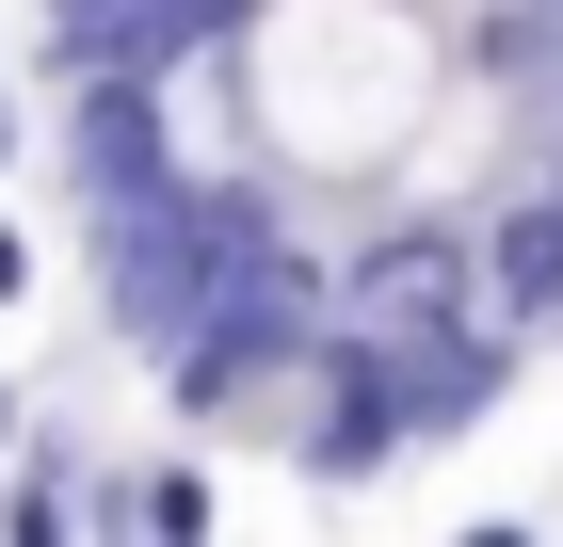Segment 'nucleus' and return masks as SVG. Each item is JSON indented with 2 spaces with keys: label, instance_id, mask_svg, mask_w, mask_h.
I'll return each mask as SVG.
<instances>
[{
  "label": "nucleus",
  "instance_id": "obj_4",
  "mask_svg": "<svg viewBox=\"0 0 563 547\" xmlns=\"http://www.w3.org/2000/svg\"><path fill=\"white\" fill-rule=\"evenodd\" d=\"M65 177H81L97 210L177 194V129H162V81H145V65H97V81L65 97Z\"/></svg>",
  "mask_w": 563,
  "mask_h": 547
},
{
  "label": "nucleus",
  "instance_id": "obj_5",
  "mask_svg": "<svg viewBox=\"0 0 563 547\" xmlns=\"http://www.w3.org/2000/svg\"><path fill=\"white\" fill-rule=\"evenodd\" d=\"M483 291H499V322H516V338H563V177L483 226Z\"/></svg>",
  "mask_w": 563,
  "mask_h": 547
},
{
  "label": "nucleus",
  "instance_id": "obj_3",
  "mask_svg": "<svg viewBox=\"0 0 563 547\" xmlns=\"http://www.w3.org/2000/svg\"><path fill=\"white\" fill-rule=\"evenodd\" d=\"M322 483H371L387 451H419V403H402V338L371 322H322V354H306V435H290Z\"/></svg>",
  "mask_w": 563,
  "mask_h": 547
},
{
  "label": "nucleus",
  "instance_id": "obj_11",
  "mask_svg": "<svg viewBox=\"0 0 563 547\" xmlns=\"http://www.w3.org/2000/svg\"><path fill=\"white\" fill-rule=\"evenodd\" d=\"M0 451H16V403H0Z\"/></svg>",
  "mask_w": 563,
  "mask_h": 547
},
{
  "label": "nucleus",
  "instance_id": "obj_8",
  "mask_svg": "<svg viewBox=\"0 0 563 547\" xmlns=\"http://www.w3.org/2000/svg\"><path fill=\"white\" fill-rule=\"evenodd\" d=\"M16 291H33V226L0 210V306H16Z\"/></svg>",
  "mask_w": 563,
  "mask_h": 547
},
{
  "label": "nucleus",
  "instance_id": "obj_10",
  "mask_svg": "<svg viewBox=\"0 0 563 547\" xmlns=\"http://www.w3.org/2000/svg\"><path fill=\"white\" fill-rule=\"evenodd\" d=\"M0 162H16V113H0Z\"/></svg>",
  "mask_w": 563,
  "mask_h": 547
},
{
  "label": "nucleus",
  "instance_id": "obj_2",
  "mask_svg": "<svg viewBox=\"0 0 563 547\" xmlns=\"http://www.w3.org/2000/svg\"><path fill=\"white\" fill-rule=\"evenodd\" d=\"M339 322H371V338H467V322H499V291H483V242L467 226H371V242L339 258Z\"/></svg>",
  "mask_w": 563,
  "mask_h": 547
},
{
  "label": "nucleus",
  "instance_id": "obj_7",
  "mask_svg": "<svg viewBox=\"0 0 563 547\" xmlns=\"http://www.w3.org/2000/svg\"><path fill=\"white\" fill-rule=\"evenodd\" d=\"M97 532H210V467H130V483H97Z\"/></svg>",
  "mask_w": 563,
  "mask_h": 547
},
{
  "label": "nucleus",
  "instance_id": "obj_6",
  "mask_svg": "<svg viewBox=\"0 0 563 547\" xmlns=\"http://www.w3.org/2000/svg\"><path fill=\"white\" fill-rule=\"evenodd\" d=\"M81 451H65V435H33V467H16V483H0V532H16V547H48V532H81Z\"/></svg>",
  "mask_w": 563,
  "mask_h": 547
},
{
  "label": "nucleus",
  "instance_id": "obj_9",
  "mask_svg": "<svg viewBox=\"0 0 563 547\" xmlns=\"http://www.w3.org/2000/svg\"><path fill=\"white\" fill-rule=\"evenodd\" d=\"M548 162H563V33H548Z\"/></svg>",
  "mask_w": 563,
  "mask_h": 547
},
{
  "label": "nucleus",
  "instance_id": "obj_1",
  "mask_svg": "<svg viewBox=\"0 0 563 547\" xmlns=\"http://www.w3.org/2000/svg\"><path fill=\"white\" fill-rule=\"evenodd\" d=\"M97 306H113V338H130L145 371L210 322V226H194V177H177V194H130V210H97Z\"/></svg>",
  "mask_w": 563,
  "mask_h": 547
}]
</instances>
